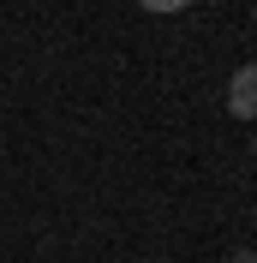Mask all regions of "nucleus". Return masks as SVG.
Segmentation results:
<instances>
[{
	"instance_id": "f257e3e1",
	"label": "nucleus",
	"mask_w": 257,
	"mask_h": 263,
	"mask_svg": "<svg viewBox=\"0 0 257 263\" xmlns=\"http://www.w3.org/2000/svg\"><path fill=\"white\" fill-rule=\"evenodd\" d=\"M227 114L233 120H257V60H245L227 78Z\"/></svg>"
},
{
	"instance_id": "f03ea898",
	"label": "nucleus",
	"mask_w": 257,
	"mask_h": 263,
	"mask_svg": "<svg viewBox=\"0 0 257 263\" xmlns=\"http://www.w3.org/2000/svg\"><path fill=\"white\" fill-rule=\"evenodd\" d=\"M138 6H144V12H161V18H174V12H186V6H192V0H138Z\"/></svg>"
},
{
	"instance_id": "7ed1b4c3",
	"label": "nucleus",
	"mask_w": 257,
	"mask_h": 263,
	"mask_svg": "<svg viewBox=\"0 0 257 263\" xmlns=\"http://www.w3.org/2000/svg\"><path fill=\"white\" fill-rule=\"evenodd\" d=\"M227 263H257V251H233V257H227Z\"/></svg>"
}]
</instances>
